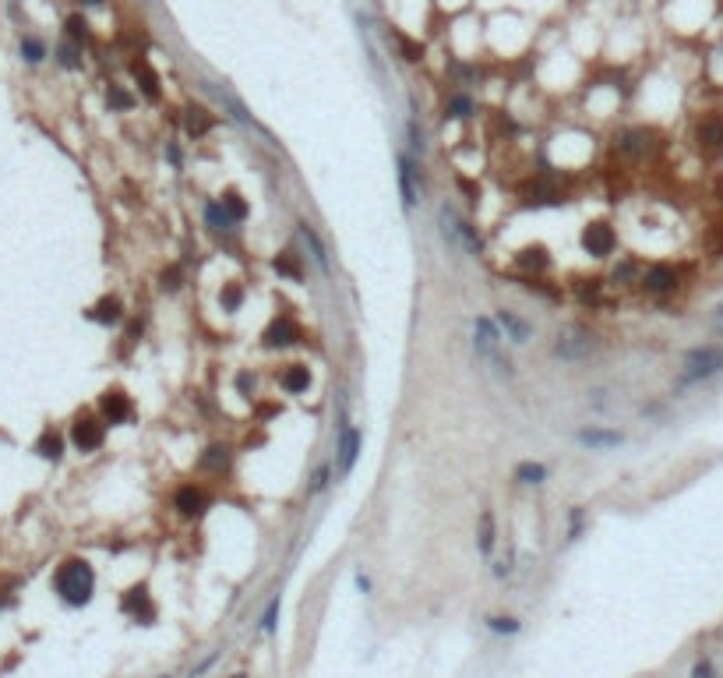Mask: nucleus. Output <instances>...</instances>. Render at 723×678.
<instances>
[{"instance_id": "nucleus-42", "label": "nucleus", "mask_w": 723, "mask_h": 678, "mask_svg": "<svg viewBox=\"0 0 723 678\" xmlns=\"http://www.w3.org/2000/svg\"><path fill=\"white\" fill-rule=\"evenodd\" d=\"M236 385H240V392H255V382H251L248 375H240V378H236Z\"/></svg>"}, {"instance_id": "nucleus-13", "label": "nucleus", "mask_w": 723, "mask_h": 678, "mask_svg": "<svg viewBox=\"0 0 723 678\" xmlns=\"http://www.w3.org/2000/svg\"><path fill=\"white\" fill-rule=\"evenodd\" d=\"M131 75H134V82H138L141 96L155 103V99H159V75H155L145 61H131Z\"/></svg>"}, {"instance_id": "nucleus-36", "label": "nucleus", "mask_w": 723, "mask_h": 678, "mask_svg": "<svg viewBox=\"0 0 723 678\" xmlns=\"http://www.w3.org/2000/svg\"><path fill=\"white\" fill-rule=\"evenodd\" d=\"M487 629H491V632L516 636V632H519V622H516V618H508V615H505V618H501V615H491V618H487Z\"/></svg>"}, {"instance_id": "nucleus-2", "label": "nucleus", "mask_w": 723, "mask_h": 678, "mask_svg": "<svg viewBox=\"0 0 723 678\" xmlns=\"http://www.w3.org/2000/svg\"><path fill=\"white\" fill-rule=\"evenodd\" d=\"M723 371V350L719 346H695L688 357H684V371H681V385H691V382H702V378H712Z\"/></svg>"}, {"instance_id": "nucleus-38", "label": "nucleus", "mask_w": 723, "mask_h": 678, "mask_svg": "<svg viewBox=\"0 0 723 678\" xmlns=\"http://www.w3.org/2000/svg\"><path fill=\"white\" fill-rule=\"evenodd\" d=\"M276 618H279V597L269 601V608H265V615H262V632H272V629H276Z\"/></svg>"}, {"instance_id": "nucleus-24", "label": "nucleus", "mask_w": 723, "mask_h": 678, "mask_svg": "<svg viewBox=\"0 0 723 678\" xmlns=\"http://www.w3.org/2000/svg\"><path fill=\"white\" fill-rule=\"evenodd\" d=\"M526 194H530V198H526L530 205H558V201H561V191H558L554 184H547V180H537Z\"/></svg>"}, {"instance_id": "nucleus-21", "label": "nucleus", "mask_w": 723, "mask_h": 678, "mask_svg": "<svg viewBox=\"0 0 723 678\" xmlns=\"http://www.w3.org/2000/svg\"><path fill=\"white\" fill-rule=\"evenodd\" d=\"M124 611L134 615V618H141V622L155 618V608L148 604V594H145V590H131V594L124 597Z\"/></svg>"}, {"instance_id": "nucleus-47", "label": "nucleus", "mask_w": 723, "mask_h": 678, "mask_svg": "<svg viewBox=\"0 0 723 678\" xmlns=\"http://www.w3.org/2000/svg\"><path fill=\"white\" fill-rule=\"evenodd\" d=\"M162 678H169V674H162Z\"/></svg>"}, {"instance_id": "nucleus-22", "label": "nucleus", "mask_w": 723, "mask_h": 678, "mask_svg": "<svg viewBox=\"0 0 723 678\" xmlns=\"http://www.w3.org/2000/svg\"><path fill=\"white\" fill-rule=\"evenodd\" d=\"M476 548H480V555H491V551H494V513H491V509H484V513H480Z\"/></svg>"}, {"instance_id": "nucleus-16", "label": "nucleus", "mask_w": 723, "mask_h": 678, "mask_svg": "<svg viewBox=\"0 0 723 678\" xmlns=\"http://www.w3.org/2000/svg\"><path fill=\"white\" fill-rule=\"evenodd\" d=\"M279 385L286 389V392H307V385H311V371H307V364H290L283 375H279Z\"/></svg>"}, {"instance_id": "nucleus-1", "label": "nucleus", "mask_w": 723, "mask_h": 678, "mask_svg": "<svg viewBox=\"0 0 723 678\" xmlns=\"http://www.w3.org/2000/svg\"><path fill=\"white\" fill-rule=\"evenodd\" d=\"M53 590H57L60 601L71 604V608L89 604V601H92V590H96V572H92V565H89L85 558H68V562L57 569V576H53Z\"/></svg>"}, {"instance_id": "nucleus-8", "label": "nucleus", "mask_w": 723, "mask_h": 678, "mask_svg": "<svg viewBox=\"0 0 723 678\" xmlns=\"http://www.w3.org/2000/svg\"><path fill=\"white\" fill-rule=\"evenodd\" d=\"M695 142L702 152H719L723 149V117L719 113H705L695 124Z\"/></svg>"}, {"instance_id": "nucleus-11", "label": "nucleus", "mask_w": 723, "mask_h": 678, "mask_svg": "<svg viewBox=\"0 0 723 678\" xmlns=\"http://www.w3.org/2000/svg\"><path fill=\"white\" fill-rule=\"evenodd\" d=\"M498 325H501V332H505V339H512V343H530V336H533V325L523 318V315H516V311H508V308H501L498 311Z\"/></svg>"}, {"instance_id": "nucleus-23", "label": "nucleus", "mask_w": 723, "mask_h": 678, "mask_svg": "<svg viewBox=\"0 0 723 678\" xmlns=\"http://www.w3.org/2000/svg\"><path fill=\"white\" fill-rule=\"evenodd\" d=\"M621 149H625L628 156H646V152L653 149V134L642 131V127H639V131H628V134L621 138Z\"/></svg>"}, {"instance_id": "nucleus-37", "label": "nucleus", "mask_w": 723, "mask_h": 678, "mask_svg": "<svg viewBox=\"0 0 723 678\" xmlns=\"http://www.w3.org/2000/svg\"><path fill=\"white\" fill-rule=\"evenodd\" d=\"M406 134H409V152H413V156H423V131L416 127V117L406 120Z\"/></svg>"}, {"instance_id": "nucleus-18", "label": "nucleus", "mask_w": 723, "mask_h": 678, "mask_svg": "<svg viewBox=\"0 0 723 678\" xmlns=\"http://www.w3.org/2000/svg\"><path fill=\"white\" fill-rule=\"evenodd\" d=\"M300 237H304V244L311 248V258H314V262H318V265H321V269L328 272V269H332V265H328V251H325V244H321L318 230H314V226H311L307 219L300 222Z\"/></svg>"}, {"instance_id": "nucleus-17", "label": "nucleus", "mask_w": 723, "mask_h": 678, "mask_svg": "<svg viewBox=\"0 0 723 678\" xmlns=\"http://www.w3.org/2000/svg\"><path fill=\"white\" fill-rule=\"evenodd\" d=\"M579 441H582V445H589V448H614V445H621V431L586 427V431H579Z\"/></svg>"}, {"instance_id": "nucleus-6", "label": "nucleus", "mask_w": 723, "mask_h": 678, "mask_svg": "<svg viewBox=\"0 0 723 678\" xmlns=\"http://www.w3.org/2000/svg\"><path fill=\"white\" fill-rule=\"evenodd\" d=\"M131 413H134V406H131V399H127L120 389H106V392L99 396V417H103L106 424H127Z\"/></svg>"}, {"instance_id": "nucleus-4", "label": "nucleus", "mask_w": 723, "mask_h": 678, "mask_svg": "<svg viewBox=\"0 0 723 678\" xmlns=\"http://www.w3.org/2000/svg\"><path fill=\"white\" fill-rule=\"evenodd\" d=\"M103 438H106V420H103V417H92V413L75 417V424H71V441H75L78 452H96V448L103 445Z\"/></svg>"}, {"instance_id": "nucleus-29", "label": "nucleus", "mask_w": 723, "mask_h": 678, "mask_svg": "<svg viewBox=\"0 0 723 678\" xmlns=\"http://www.w3.org/2000/svg\"><path fill=\"white\" fill-rule=\"evenodd\" d=\"M276 272H279V276H290V280H304V269H300V262H297L293 251H283V255L276 258Z\"/></svg>"}, {"instance_id": "nucleus-14", "label": "nucleus", "mask_w": 723, "mask_h": 678, "mask_svg": "<svg viewBox=\"0 0 723 678\" xmlns=\"http://www.w3.org/2000/svg\"><path fill=\"white\" fill-rule=\"evenodd\" d=\"M297 339H300V329H297L290 318L272 322L269 332H265V346H290V343H297Z\"/></svg>"}, {"instance_id": "nucleus-19", "label": "nucleus", "mask_w": 723, "mask_h": 678, "mask_svg": "<svg viewBox=\"0 0 723 678\" xmlns=\"http://www.w3.org/2000/svg\"><path fill=\"white\" fill-rule=\"evenodd\" d=\"M36 452H39L43 460H53V463H57V460L64 456V438H60L53 427H46V431L36 438Z\"/></svg>"}, {"instance_id": "nucleus-15", "label": "nucleus", "mask_w": 723, "mask_h": 678, "mask_svg": "<svg viewBox=\"0 0 723 678\" xmlns=\"http://www.w3.org/2000/svg\"><path fill=\"white\" fill-rule=\"evenodd\" d=\"M89 318L99 322V325H117V322L124 318V304H120L117 297H103V301L89 311Z\"/></svg>"}, {"instance_id": "nucleus-26", "label": "nucleus", "mask_w": 723, "mask_h": 678, "mask_svg": "<svg viewBox=\"0 0 723 678\" xmlns=\"http://www.w3.org/2000/svg\"><path fill=\"white\" fill-rule=\"evenodd\" d=\"M519 265H523V269H533V272H544V269L551 265V258H547L544 248H526V251H519Z\"/></svg>"}, {"instance_id": "nucleus-5", "label": "nucleus", "mask_w": 723, "mask_h": 678, "mask_svg": "<svg viewBox=\"0 0 723 678\" xmlns=\"http://www.w3.org/2000/svg\"><path fill=\"white\" fill-rule=\"evenodd\" d=\"M399 194H402V205H406V212L420 201V194H423V173H420V166H416V159L413 156H399Z\"/></svg>"}, {"instance_id": "nucleus-40", "label": "nucleus", "mask_w": 723, "mask_h": 678, "mask_svg": "<svg viewBox=\"0 0 723 678\" xmlns=\"http://www.w3.org/2000/svg\"><path fill=\"white\" fill-rule=\"evenodd\" d=\"M691 678H712V660H698L691 667Z\"/></svg>"}, {"instance_id": "nucleus-31", "label": "nucleus", "mask_w": 723, "mask_h": 678, "mask_svg": "<svg viewBox=\"0 0 723 678\" xmlns=\"http://www.w3.org/2000/svg\"><path fill=\"white\" fill-rule=\"evenodd\" d=\"M64 29H68V39H71V43H78V46L89 43V22H85L82 15H71V18L64 22Z\"/></svg>"}, {"instance_id": "nucleus-10", "label": "nucleus", "mask_w": 723, "mask_h": 678, "mask_svg": "<svg viewBox=\"0 0 723 678\" xmlns=\"http://www.w3.org/2000/svg\"><path fill=\"white\" fill-rule=\"evenodd\" d=\"M173 506L180 516H201L208 509V495L198 488V484H184L177 495H173Z\"/></svg>"}, {"instance_id": "nucleus-28", "label": "nucleus", "mask_w": 723, "mask_h": 678, "mask_svg": "<svg viewBox=\"0 0 723 678\" xmlns=\"http://www.w3.org/2000/svg\"><path fill=\"white\" fill-rule=\"evenodd\" d=\"M516 481H523V484H540V481H547V467H544V463H519V467H516Z\"/></svg>"}, {"instance_id": "nucleus-46", "label": "nucleus", "mask_w": 723, "mask_h": 678, "mask_svg": "<svg viewBox=\"0 0 723 678\" xmlns=\"http://www.w3.org/2000/svg\"><path fill=\"white\" fill-rule=\"evenodd\" d=\"M229 678H248V674H229Z\"/></svg>"}, {"instance_id": "nucleus-41", "label": "nucleus", "mask_w": 723, "mask_h": 678, "mask_svg": "<svg viewBox=\"0 0 723 678\" xmlns=\"http://www.w3.org/2000/svg\"><path fill=\"white\" fill-rule=\"evenodd\" d=\"M177 280H180V276H177V269H169V272H162V287H166V290H177V287H180Z\"/></svg>"}, {"instance_id": "nucleus-20", "label": "nucleus", "mask_w": 723, "mask_h": 678, "mask_svg": "<svg viewBox=\"0 0 723 678\" xmlns=\"http://www.w3.org/2000/svg\"><path fill=\"white\" fill-rule=\"evenodd\" d=\"M184 127H187L191 138L208 134V131H212V117H208V110H201V106H187V113H184Z\"/></svg>"}, {"instance_id": "nucleus-39", "label": "nucleus", "mask_w": 723, "mask_h": 678, "mask_svg": "<svg viewBox=\"0 0 723 678\" xmlns=\"http://www.w3.org/2000/svg\"><path fill=\"white\" fill-rule=\"evenodd\" d=\"M240 301H244V297H240V290H236V287H229V290L222 294V308H226V311H236V308H240Z\"/></svg>"}, {"instance_id": "nucleus-43", "label": "nucleus", "mask_w": 723, "mask_h": 678, "mask_svg": "<svg viewBox=\"0 0 723 678\" xmlns=\"http://www.w3.org/2000/svg\"><path fill=\"white\" fill-rule=\"evenodd\" d=\"M325 481H328V470H318V477H314V484H311V488H314V491H321V488H325Z\"/></svg>"}, {"instance_id": "nucleus-7", "label": "nucleus", "mask_w": 723, "mask_h": 678, "mask_svg": "<svg viewBox=\"0 0 723 678\" xmlns=\"http://www.w3.org/2000/svg\"><path fill=\"white\" fill-rule=\"evenodd\" d=\"M614 244H618V237H614V230L607 222H589L582 230V248L589 255H596V258H607L614 251Z\"/></svg>"}, {"instance_id": "nucleus-30", "label": "nucleus", "mask_w": 723, "mask_h": 678, "mask_svg": "<svg viewBox=\"0 0 723 678\" xmlns=\"http://www.w3.org/2000/svg\"><path fill=\"white\" fill-rule=\"evenodd\" d=\"M226 463H229V448H226V445H212L205 456H201V467H205V470H222Z\"/></svg>"}, {"instance_id": "nucleus-25", "label": "nucleus", "mask_w": 723, "mask_h": 678, "mask_svg": "<svg viewBox=\"0 0 723 678\" xmlns=\"http://www.w3.org/2000/svg\"><path fill=\"white\" fill-rule=\"evenodd\" d=\"M205 219H208L212 230H233V226H236V222L226 215L222 201H208V205H205Z\"/></svg>"}, {"instance_id": "nucleus-44", "label": "nucleus", "mask_w": 723, "mask_h": 678, "mask_svg": "<svg viewBox=\"0 0 723 678\" xmlns=\"http://www.w3.org/2000/svg\"><path fill=\"white\" fill-rule=\"evenodd\" d=\"M712 325L723 332V301H719V308H716V315H712Z\"/></svg>"}, {"instance_id": "nucleus-3", "label": "nucleus", "mask_w": 723, "mask_h": 678, "mask_svg": "<svg viewBox=\"0 0 723 678\" xmlns=\"http://www.w3.org/2000/svg\"><path fill=\"white\" fill-rule=\"evenodd\" d=\"M593 346H596V339H593L589 329H582V325H561V332H558V339H554V357L575 364V360H586V357L593 353Z\"/></svg>"}, {"instance_id": "nucleus-34", "label": "nucleus", "mask_w": 723, "mask_h": 678, "mask_svg": "<svg viewBox=\"0 0 723 678\" xmlns=\"http://www.w3.org/2000/svg\"><path fill=\"white\" fill-rule=\"evenodd\" d=\"M448 117L469 120V117H473V99H469V96H452V99H448Z\"/></svg>"}, {"instance_id": "nucleus-35", "label": "nucleus", "mask_w": 723, "mask_h": 678, "mask_svg": "<svg viewBox=\"0 0 723 678\" xmlns=\"http://www.w3.org/2000/svg\"><path fill=\"white\" fill-rule=\"evenodd\" d=\"M106 103H110L113 110H131V106H134V99H131L120 85H110V89H106Z\"/></svg>"}, {"instance_id": "nucleus-45", "label": "nucleus", "mask_w": 723, "mask_h": 678, "mask_svg": "<svg viewBox=\"0 0 723 678\" xmlns=\"http://www.w3.org/2000/svg\"><path fill=\"white\" fill-rule=\"evenodd\" d=\"M357 586H360V590H364V594H367V590H371V579H367V576H364V572H357Z\"/></svg>"}, {"instance_id": "nucleus-33", "label": "nucleus", "mask_w": 723, "mask_h": 678, "mask_svg": "<svg viewBox=\"0 0 723 678\" xmlns=\"http://www.w3.org/2000/svg\"><path fill=\"white\" fill-rule=\"evenodd\" d=\"M22 57H25L29 64H39V61L46 57V46H43V39H36V36H25V39H22Z\"/></svg>"}, {"instance_id": "nucleus-27", "label": "nucleus", "mask_w": 723, "mask_h": 678, "mask_svg": "<svg viewBox=\"0 0 723 678\" xmlns=\"http://www.w3.org/2000/svg\"><path fill=\"white\" fill-rule=\"evenodd\" d=\"M222 208H226V215H229L233 222H244V219H248V205H244V198H240L236 191H226V194H222Z\"/></svg>"}, {"instance_id": "nucleus-32", "label": "nucleus", "mask_w": 723, "mask_h": 678, "mask_svg": "<svg viewBox=\"0 0 723 678\" xmlns=\"http://www.w3.org/2000/svg\"><path fill=\"white\" fill-rule=\"evenodd\" d=\"M57 61H60L64 68H82V46L71 43V39L60 43V46H57Z\"/></svg>"}, {"instance_id": "nucleus-12", "label": "nucleus", "mask_w": 723, "mask_h": 678, "mask_svg": "<svg viewBox=\"0 0 723 678\" xmlns=\"http://www.w3.org/2000/svg\"><path fill=\"white\" fill-rule=\"evenodd\" d=\"M357 452H360V431L357 427H343V434H339V470L343 474L353 470Z\"/></svg>"}, {"instance_id": "nucleus-9", "label": "nucleus", "mask_w": 723, "mask_h": 678, "mask_svg": "<svg viewBox=\"0 0 723 678\" xmlns=\"http://www.w3.org/2000/svg\"><path fill=\"white\" fill-rule=\"evenodd\" d=\"M642 287H646V294L663 297V294H670V290L677 287V272H674L670 265H649V269L642 272Z\"/></svg>"}]
</instances>
